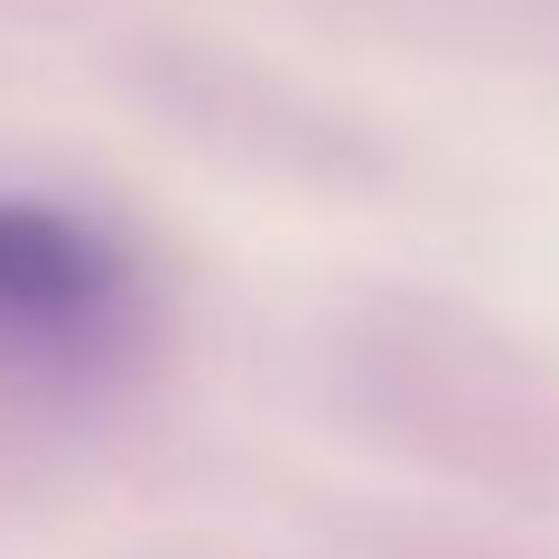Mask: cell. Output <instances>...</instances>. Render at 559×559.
<instances>
[{
    "mask_svg": "<svg viewBox=\"0 0 559 559\" xmlns=\"http://www.w3.org/2000/svg\"><path fill=\"white\" fill-rule=\"evenodd\" d=\"M318 382L326 411L382 457L476 495L559 503V364L485 308L355 289L318 326Z\"/></svg>",
    "mask_w": 559,
    "mask_h": 559,
    "instance_id": "obj_2",
    "label": "cell"
},
{
    "mask_svg": "<svg viewBox=\"0 0 559 559\" xmlns=\"http://www.w3.org/2000/svg\"><path fill=\"white\" fill-rule=\"evenodd\" d=\"M168 373V289L131 234L57 187H0V495L112 429Z\"/></svg>",
    "mask_w": 559,
    "mask_h": 559,
    "instance_id": "obj_1",
    "label": "cell"
},
{
    "mask_svg": "<svg viewBox=\"0 0 559 559\" xmlns=\"http://www.w3.org/2000/svg\"><path fill=\"white\" fill-rule=\"evenodd\" d=\"M373 559H513L503 540L485 532H448V522H401V513H373Z\"/></svg>",
    "mask_w": 559,
    "mask_h": 559,
    "instance_id": "obj_3",
    "label": "cell"
}]
</instances>
